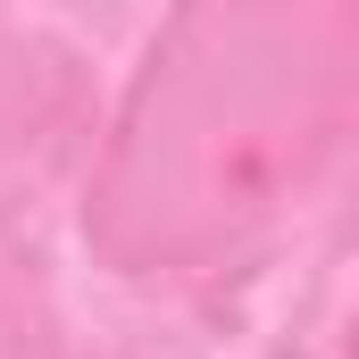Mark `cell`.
Returning a JSON list of instances; mask_svg holds the SVG:
<instances>
[{
  "instance_id": "6da1fadb",
  "label": "cell",
  "mask_w": 359,
  "mask_h": 359,
  "mask_svg": "<svg viewBox=\"0 0 359 359\" xmlns=\"http://www.w3.org/2000/svg\"><path fill=\"white\" fill-rule=\"evenodd\" d=\"M351 0H184L117 126L92 226L134 268H217L326 176Z\"/></svg>"
}]
</instances>
